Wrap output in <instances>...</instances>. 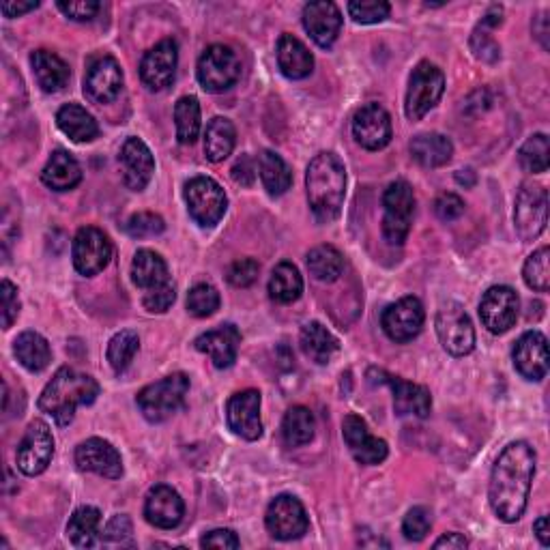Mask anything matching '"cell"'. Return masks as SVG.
<instances>
[{
    "instance_id": "1",
    "label": "cell",
    "mask_w": 550,
    "mask_h": 550,
    "mask_svg": "<svg viewBox=\"0 0 550 550\" xmlns=\"http://www.w3.org/2000/svg\"><path fill=\"white\" fill-rule=\"evenodd\" d=\"M535 450L525 441L510 443L492 467L488 499L490 508L503 523H516L527 510L535 477Z\"/></svg>"
},
{
    "instance_id": "2",
    "label": "cell",
    "mask_w": 550,
    "mask_h": 550,
    "mask_svg": "<svg viewBox=\"0 0 550 550\" xmlns=\"http://www.w3.org/2000/svg\"><path fill=\"white\" fill-rule=\"evenodd\" d=\"M99 396V385L89 374L74 368H61L52 381L43 387L39 409L50 415L59 426L74 422L78 407H89Z\"/></svg>"
},
{
    "instance_id": "3",
    "label": "cell",
    "mask_w": 550,
    "mask_h": 550,
    "mask_svg": "<svg viewBox=\"0 0 550 550\" xmlns=\"http://www.w3.org/2000/svg\"><path fill=\"white\" fill-rule=\"evenodd\" d=\"M310 209L318 222L336 220L346 196V170L334 153H318L306 172Z\"/></svg>"
},
{
    "instance_id": "4",
    "label": "cell",
    "mask_w": 550,
    "mask_h": 550,
    "mask_svg": "<svg viewBox=\"0 0 550 550\" xmlns=\"http://www.w3.org/2000/svg\"><path fill=\"white\" fill-rule=\"evenodd\" d=\"M187 392H190V379H187L183 372H177L144 387L136 402L142 415L147 417L151 424H159L166 422L168 417H172L183 407Z\"/></svg>"
},
{
    "instance_id": "5",
    "label": "cell",
    "mask_w": 550,
    "mask_h": 550,
    "mask_svg": "<svg viewBox=\"0 0 550 550\" xmlns=\"http://www.w3.org/2000/svg\"><path fill=\"white\" fill-rule=\"evenodd\" d=\"M196 74L207 93H224L237 84L241 76V61L233 48L215 43L202 52Z\"/></svg>"
},
{
    "instance_id": "6",
    "label": "cell",
    "mask_w": 550,
    "mask_h": 550,
    "mask_svg": "<svg viewBox=\"0 0 550 550\" xmlns=\"http://www.w3.org/2000/svg\"><path fill=\"white\" fill-rule=\"evenodd\" d=\"M383 237L389 245L407 241L415 213V194L407 181H396L387 187L383 196Z\"/></svg>"
},
{
    "instance_id": "7",
    "label": "cell",
    "mask_w": 550,
    "mask_h": 550,
    "mask_svg": "<svg viewBox=\"0 0 550 550\" xmlns=\"http://www.w3.org/2000/svg\"><path fill=\"white\" fill-rule=\"evenodd\" d=\"M445 91V76L443 71L428 61H422L409 78V91H407V117L411 121H422L426 114L439 104Z\"/></svg>"
},
{
    "instance_id": "8",
    "label": "cell",
    "mask_w": 550,
    "mask_h": 550,
    "mask_svg": "<svg viewBox=\"0 0 550 550\" xmlns=\"http://www.w3.org/2000/svg\"><path fill=\"white\" fill-rule=\"evenodd\" d=\"M185 202L192 220L202 228H211L220 222L228 207V198L220 183L209 177H194L185 183Z\"/></svg>"
},
{
    "instance_id": "9",
    "label": "cell",
    "mask_w": 550,
    "mask_h": 550,
    "mask_svg": "<svg viewBox=\"0 0 550 550\" xmlns=\"http://www.w3.org/2000/svg\"><path fill=\"white\" fill-rule=\"evenodd\" d=\"M437 336L443 349L454 357H465L475 346V329L465 308L456 301H447L437 312Z\"/></svg>"
},
{
    "instance_id": "10",
    "label": "cell",
    "mask_w": 550,
    "mask_h": 550,
    "mask_svg": "<svg viewBox=\"0 0 550 550\" xmlns=\"http://www.w3.org/2000/svg\"><path fill=\"white\" fill-rule=\"evenodd\" d=\"M516 233L523 241L538 239L548 224V194L542 185L525 183L516 196Z\"/></svg>"
},
{
    "instance_id": "11",
    "label": "cell",
    "mask_w": 550,
    "mask_h": 550,
    "mask_svg": "<svg viewBox=\"0 0 550 550\" xmlns=\"http://www.w3.org/2000/svg\"><path fill=\"white\" fill-rule=\"evenodd\" d=\"M52 458H54L52 430L46 422L35 419V422L28 424L24 437L18 445L16 465L24 475L35 477L50 467Z\"/></svg>"
},
{
    "instance_id": "12",
    "label": "cell",
    "mask_w": 550,
    "mask_h": 550,
    "mask_svg": "<svg viewBox=\"0 0 550 550\" xmlns=\"http://www.w3.org/2000/svg\"><path fill=\"white\" fill-rule=\"evenodd\" d=\"M265 525L275 540H299L308 531L310 520L301 501L291 495H280L271 501L265 516Z\"/></svg>"
},
{
    "instance_id": "13",
    "label": "cell",
    "mask_w": 550,
    "mask_h": 550,
    "mask_svg": "<svg viewBox=\"0 0 550 550\" xmlns=\"http://www.w3.org/2000/svg\"><path fill=\"white\" fill-rule=\"evenodd\" d=\"M74 267L78 273L93 278L99 271H104L112 258V243L104 230L95 226H84L78 230L74 239Z\"/></svg>"
},
{
    "instance_id": "14",
    "label": "cell",
    "mask_w": 550,
    "mask_h": 550,
    "mask_svg": "<svg viewBox=\"0 0 550 550\" xmlns=\"http://www.w3.org/2000/svg\"><path fill=\"white\" fill-rule=\"evenodd\" d=\"M177 63H179V48L172 39L159 41L153 46L140 63V80L147 86L149 91L157 93L164 91L175 82L177 74Z\"/></svg>"
},
{
    "instance_id": "15",
    "label": "cell",
    "mask_w": 550,
    "mask_h": 550,
    "mask_svg": "<svg viewBox=\"0 0 550 550\" xmlns=\"http://www.w3.org/2000/svg\"><path fill=\"white\" fill-rule=\"evenodd\" d=\"M424 321H426V312L422 301L417 297H402L400 301L392 303V306L383 312L381 325L389 340L404 344L419 336V331L424 327Z\"/></svg>"
},
{
    "instance_id": "16",
    "label": "cell",
    "mask_w": 550,
    "mask_h": 550,
    "mask_svg": "<svg viewBox=\"0 0 550 550\" xmlns=\"http://www.w3.org/2000/svg\"><path fill=\"white\" fill-rule=\"evenodd\" d=\"M520 299L510 286H492L484 293L480 303V316L490 334H505L518 318Z\"/></svg>"
},
{
    "instance_id": "17",
    "label": "cell",
    "mask_w": 550,
    "mask_h": 550,
    "mask_svg": "<svg viewBox=\"0 0 550 550\" xmlns=\"http://www.w3.org/2000/svg\"><path fill=\"white\" fill-rule=\"evenodd\" d=\"M368 376H376L372 383L389 385L394 392V409L398 415H415L419 419H426L432 409V396L424 385H415L400 379V376L387 374L385 370H370Z\"/></svg>"
},
{
    "instance_id": "18",
    "label": "cell",
    "mask_w": 550,
    "mask_h": 550,
    "mask_svg": "<svg viewBox=\"0 0 550 550\" xmlns=\"http://www.w3.org/2000/svg\"><path fill=\"white\" fill-rule=\"evenodd\" d=\"M342 434L353 458L359 462V465H366V467L381 465L389 454L387 443L379 437H374V434L368 430V424L359 415L344 417Z\"/></svg>"
},
{
    "instance_id": "19",
    "label": "cell",
    "mask_w": 550,
    "mask_h": 550,
    "mask_svg": "<svg viewBox=\"0 0 550 550\" xmlns=\"http://www.w3.org/2000/svg\"><path fill=\"white\" fill-rule=\"evenodd\" d=\"M260 394L256 389H245L235 396H230L226 404L228 428L237 437L245 441H256L263 437V422H260Z\"/></svg>"
},
{
    "instance_id": "20",
    "label": "cell",
    "mask_w": 550,
    "mask_h": 550,
    "mask_svg": "<svg viewBox=\"0 0 550 550\" xmlns=\"http://www.w3.org/2000/svg\"><path fill=\"white\" fill-rule=\"evenodd\" d=\"M353 136L368 151H381L392 142V119L383 106L366 104L355 112Z\"/></svg>"
},
{
    "instance_id": "21",
    "label": "cell",
    "mask_w": 550,
    "mask_h": 550,
    "mask_svg": "<svg viewBox=\"0 0 550 550\" xmlns=\"http://www.w3.org/2000/svg\"><path fill=\"white\" fill-rule=\"evenodd\" d=\"M119 166L127 190L142 192L151 183L155 172V159L151 149L140 138H127L119 153Z\"/></svg>"
},
{
    "instance_id": "22",
    "label": "cell",
    "mask_w": 550,
    "mask_h": 550,
    "mask_svg": "<svg viewBox=\"0 0 550 550\" xmlns=\"http://www.w3.org/2000/svg\"><path fill=\"white\" fill-rule=\"evenodd\" d=\"M76 465L80 471L97 473L108 480H119L123 475V460L112 443L93 437L78 445Z\"/></svg>"
},
{
    "instance_id": "23",
    "label": "cell",
    "mask_w": 550,
    "mask_h": 550,
    "mask_svg": "<svg viewBox=\"0 0 550 550\" xmlns=\"http://www.w3.org/2000/svg\"><path fill=\"white\" fill-rule=\"evenodd\" d=\"M123 89V69L112 56H101L86 69L84 93L97 104H110Z\"/></svg>"
},
{
    "instance_id": "24",
    "label": "cell",
    "mask_w": 550,
    "mask_h": 550,
    "mask_svg": "<svg viewBox=\"0 0 550 550\" xmlns=\"http://www.w3.org/2000/svg\"><path fill=\"white\" fill-rule=\"evenodd\" d=\"M514 368L527 381H542L548 372V342L540 331H527L514 346Z\"/></svg>"
},
{
    "instance_id": "25",
    "label": "cell",
    "mask_w": 550,
    "mask_h": 550,
    "mask_svg": "<svg viewBox=\"0 0 550 550\" xmlns=\"http://www.w3.org/2000/svg\"><path fill=\"white\" fill-rule=\"evenodd\" d=\"M144 516L149 525L157 529H175L185 516V503L175 488L159 484L149 490L147 501H144Z\"/></svg>"
},
{
    "instance_id": "26",
    "label": "cell",
    "mask_w": 550,
    "mask_h": 550,
    "mask_svg": "<svg viewBox=\"0 0 550 550\" xmlns=\"http://www.w3.org/2000/svg\"><path fill=\"white\" fill-rule=\"evenodd\" d=\"M303 28L314 39L316 46H334V41L342 31V13L338 5L327 3V0L308 3L303 7Z\"/></svg>"
},
{
    "instance_id": "27",
    "label": "cell",
    "mask_w": 550,
    "mask_h": 550,
    "mask_svg": "<svg viewBox=\"0 0 550 550\" xmlns=\"http://www.w3.org/2000/svg\"><path fill=\"white\" fill-rule=\"evenodd\" d=\"M194 346H196V351L209 355L215 368L224 370V368H230L235 364L239 346H241V334L235 325L226 323L217 329L207 331V334L198 336Z\"/></svg>"
},
{
    "instance_id": "28",
    "label": "cell",
    "mask_w": 550,
    "mask_h": 550,
    "mask_svg": "<svg viewBox=\"0 0 550 550\" xmlns=\"http://www.w3.org/2000/svg\"><path fill=\"white\" fill-rule=\"evenodd\" d=\"M41 181L54 192L74 190L82 181V168L78 164V159L63 149L54 151L48 159L46 168L41 172Z\"/></svg>"
},
{
    "instance_id": "29",
    "label": "cell",
    "mask_w": 550,
    "mask_h": 550,
    "mask_svg": "<svg viewBox=\"0 0 550 550\" xmlns=\"http://www.w3.org/2000/svg\"><path fill=\"white\" fill-rule=\"evenodd\" d=\"M31 67L37 78L41 91L59 93L69 82V65L61 59L59 54L50 50H37L31 54Z\"/></svg>"
},
{
    "instance_id": "30",
    "label": "cell",
    "mask_w": 550,
    "mask_h": 550,
    "mask_svg": "<svg viewBox=\"0 0 550 550\" xmlns=\"http://www.w3.org/2000/svg\"><path fill=\"white\" fill-rule=\"evenodd\" d=\"M278 65L286 78L303 80L312 74L314 56L297 37L282 35L278 41Z\"/></svg>"
},
{
    "instance_id": "31",
    "label": "cell",
    "mask_w": 550,
    "mask_h": 550,
    "mask_svg": "<svg viewBox=\"0 0 550 550\" xmlns=\"http://www.w3.org/2000/svg\"><path fill=\"white\" fill-rule=\"evenodd\" d=\"M132 280L144 293L164 286L170 280L166 260L153 250H138L132 260Z\"/></svg>"
},
{
    "instance_id": "32",
    "label": "cell",
    "mask_w": 550,
    "mask_h": 550,
    "mask_svg": "<svg viewBox=\"0 0 550 550\" xmlns=\"http://www.w3.org/2000/svg\"><path fill=\"white\" fill-rule=\"evenodd\" d=\"M299 342H301V349H303V353H306V357H310L314 364H321V366L329 364V361L334 359V355L340 349L338 338L331 334L327 327H323L316 321L301 327Z\"/></svg>"
},
{
    "instance_id": "33",
    "label": "cell",
    "mask_w": 550,
    "mask_h": 550,
    "mask_svg": "<svg viewBox=\"0 0 550 550\" xmlns=\"http://www.w3.org/2000/svg\"><path fill=\"white\" fill-rule=\"evenodd\" d=\"M411 155L417 164L426 168H439L450 164L454 144L443 134H419L411 142Z\"/></svg>"
},
{
    "instance_id": "34",
    "label": "cell",
    "mask_w": 550,
    "mask_h": 550,
    "mask_svg": "<svg viewBox=\"0 0 550 550\" xmlns=\"http://www.w3.org/2000/svg\"><path fill=\"white\" fill-rule=\"evenodd\" d=\"M56 125L74 142H93L99 136V127L93 114L78 104H67L56 112Z\"/></svg>"
},
{
    "instance_id": "35",
    "label": "cell",
    "mask_w": 550,
    "mask_h": 550,
    "mask_svg": "<svg viewBox=\"0 0 550 550\" xmlns=\"http://www.w3.org/2000/svg\"><path fill=\"white\" fill-rule=\"evenodd\" d=\"M13 353H16L18 361L28 372L46 370L52 359L48 340L37 334V331H24V334H20L18 340L13 342Z\"/></svg>"
},
{
    "instance_id": "36",
    "label": "cell",
    "mask_w": 550,
    "mask_h": 550,
    "mask_svg": "<svg viewBox=\"0 0 550 550\" xmlns=\"http://www.w3.org/2000/svg\"><path fill=\"white\" fill-rule=\"evenodd\" d=\"M101 533V512L93 505H82L74 514H71L67 523V535L74 546L91 548L97 544Z\"/></svg>"
},
{
    "instance_id": "37",
    "label": "cell",
    "mask_w": 550,
    "mask_h": 550,
    "mask_svg": "<svg viewBox=\"0 0 550 550\" xmlns=\"http://www.w3.org/2000/svg\"><path fill=\"white\" fill-rule=\"evenodd\" d=\"M237 144V129L233 121L224 117H215L205 132V155L209 162L217 164L224 162V159L233 153Z\"/></svg>"
},
{
    "instance_id": "38",
    "label": "cell",
    "mask_w": 550,
    "mask_h": 550,
    "mask_svg": "<svg viewBox=\"0 0 550 550\" xmlns=\"http://www.w3.org/2000/svg\"><path fill=\"white\" fill-rule=\"evenodd\" d=\"M258 170H260V179H263L265 190L269 196H282L288 192V187L293 183V172L288 168L284 159L273 153V151H263L258 159Z\"/></svg>"
},
{
    "instance_id": "39",
    "label": "cell",
    "mask_w": 550,
    "mask_h": 550,
    "mask_svg": "<svg viewBox=\"0 0 550 550\" xmlns=\"http://www.w3.org/2000/svg\"><path fill=\"white\" fill-rule=\"evenodd\" d=\"M316 419L308 407L288 409L282 422V437L288 447H301L314 439Z\"/></svg>"
},
{
    "instance_id": "40",
    "label": "cell",
    "mask_w": 550,
    "mask_h": 550,
    "mask_svg": "<svg viewBox=\"0 0 550 550\" xmlns=\"http://www.w3.org/2000/svg\"><path fill=\"white\" fill-rule=\"evenodd\" d=\"M303 293L301 273L293 263H280L269 280V295L278 303H293Z\"/></svg>"
},
{
    "instance_id": "41",
    "label": "cell",
    "mask_w": 550,
    "mask_h": 550,
    "mask_svg": "<svg viewBox=\"0 0 550 550\" xmlns=\"http://www.w3.org/2000/svg\"><path fill=\"white\" fill-rule=\"evenodd\" d=\"M308 269L318 282H336L344 271V258L334 245H318L308 254Z\"/></svg>"
},
{
    "instance_id": "42",
    "label": "cell",
    "mask_w": 550,
    "mask_h": 550,
    "mask_svg": "<svg viewBox=\"0 0 550 550\" xmlns=\"http://www.w3.org/2000/svg\"><path fill=\"white\" fill-rule=\"evenodd\" d=\"M503 9L501 7H490L486 18L482 20V24L475 28V33L471 37V50L475 52V56L480 61L486 63H495L501 56V48L497 46V41L488 35V28H495L503 22Z\"/></svg>"
},
{
    "instance_id": "43",
    "label": "cell",
    "mask_w": 550,
    "mask_h": 550,
    "mask_svg": "<svg viewBox=\"0 0 550 550\" xmlns=\"http://www.w3.org/2000/svg\"><path fill=\"white\" fill-rule=\"evenodd\" d=\"M138 351H140V338L136 331H132V329L119 331V334L108 342V351H106L108 364L112 366L114 372L121 374L129 366H132V361Z\"/></svg>"
},
{
    "instance_id": "44",
    "label": "cell",
    "mask_w": 550,
    "mask_h": 550,
    "mask_svg": "<svg viewBox=\"0 0 550 550\" xmlns=\"http://www.w3.org/2000/svg\"><path fill=\"white\" fill-rule=\"evenodd\" d=\"M177 138L181 144H194L200 134V104L196 97H181L175 106Z\"/></svg>"
},
{
    "instance_id": "45",
    "label": "cell",
    "mask_w": 550,
    "mask_h": 550,
    "mask_svg": "<svg viewBox=\"0 0 550 550\" xmlns=\"http://www.w3.org/2000/svg\"><path fill=\"white\" fill-rule=\"evenodd\" d=\"M548 136L546 134H535L527 138V142L518 151V162L523 170L531 172V175H542L548 170Z\"/></svg>"
},
{
    "instance_id": "46",
    "label": "cell",
    "mask_w": 550,
    "mask_h": 550,
    "mask_svg": "<svg viewBox=\"0 0 550 550\" xmlns=\"http://www.w3.org/2000/svg\"><path fill=\"white\" fill-rule=\"evenodd\" d=\"M523 278L525 284L533 291L538 293H546L550 288V250L548 248H540L538 252H533L523 269Z\"/></svg>"
},
{
    "instance_id": "47",
    "label": "cell",
    "mask_w": 550,
    "mask_h": 550,
    "mask_svg": "<svg viewBox=\"0 0 550 550\" xmlns=\"http://www.w3.org/2000/svg\"><path fill=\"white\" fill-rule=\"evenodd\" d=\"M187 310L196 318L213 316L220 310V293L211 284H196L190 293H187Z\"/></svg>"
},
{
    "instance_id": "48",
    "label": "cell",
    "mask_w": 550,
    "mask_h": 550,
    "mask_svg": "<svg viewBox=\"0 0 550 550\" xmlns=\"http://www.w3.org/2000/svg\"><path fill=\"white\" fill-rule=\"evenodd\" d=\"M125 230H127V235L134 239H149V237L162 235L166 230V222L162 215L142 211V213H136L129 217L125 224Z\"/></svg>"
},
{
    "instance_id": "49",
    "label": "cell",
    "mask_w": 550,
    "mask_h": 550,
    "mask_svg": "<svg viewBox=\"0 0 550 550\" xmlns=\"http://www.w3.org/2000/svg\"><path fill=\"white\" fill-rule=\"evenodd\" d=\"M392 7L383 0H361V3H349V13L357 24H379L383 22Z\"/></svg>"
},
{
    "instance_id": "50",
    "label": "cell",
    "mask_w": 550,
    "mask_h": 550,
    "mask_svg": "<svg viewBox=\"0 0 550 550\" xmlns=\"http://www.w3.org/2000/svg\"><path fill=\"white\" fill-rule=\"evenodd\" d=\"M430 527H432V514L430 510L419 505V508H413L407 516H404L402 533L409 542H422L430 533Z\"/></svg>"
},
{
    "instance_id": "51",
    "label": "cell",
    "mask_w": 550,
    "mask_h": 550,
    "mask_svg": "<svg viewBox=\"0 0 550 550\" xmlns=\"http://www.w3.org/2000/svg\"><path fill=\"white\" fill-rule=\"evenodd\" d=\"M175 299H177V288H175V284L168 282L164 286L153 288V291L144 293L142 306L153 314H164V312H168L172 303H175Z\"/></svg>"
},
{
    "instance_id": "52",
    "label": "cell",
    "mask_w": 550,
    "mask_h": 550,
    "mask_svg": "<svg viewBox=\"0 0 550 550\" xmlns=\"http://www.w3.org/2000/svg\"><path fill=\"white\" fill-rule=\"evenodd\" d=\"M258 271H260V265L256 263L254 258H239V260H235L233 265L228 267L226 278H228L230 284L237 286V288H248L256 282Z\"/></svg>"
},
{
    "instance_id": "53",
    "label": "cell",
    "mask_w": 550,
    "mask_h": 550,
    "mask_svg": "<svg viewBox=\"0 0 550 550\" xmlns=\"http://www.w3.org/2000/svg\"><path fill=\"white\" fill-rule=\"evenodd\" d=\"M132 520L125 514H117L110 523L106 525L104 533H101V540L106 544H117V546H129L132 544Z\"/></svg>"
},
{
    "instance_id": "54",
    "label": "cell",
    "mask_w": 550,
    "mask_h": 550,
    "mask_svg": "<svg viewBox=\"0 0 550 550\" xmlns=\"http://www.w3.org/2000/svg\"><path fill=\"white\" fill-rule=\"evenodd\" d=\"M56 7H59L67 18L76 20V22L93 20L99 13V9H101V5L97 3V0H69V3H65V0H59Z\"/></svg>"
},
{
    "instance_id": "55",
    "label": "cell",
    "mask_w": 550,
    "mask_h": 550,
    "mask_svg": "<svg viewBox=\"0 0 550 550\" xmlns=\"http://www.w3.org/2000/svg\"><path fill=\"white\" fill-rule=\"evenodd\" d=\"M0 297H3V329H11L13 321H16L20 314L18 288L9 280H3V284H0Z\"/></svg>"
},
{
    "instance_id": "56",
    "label": "cell",
    "mask_w": 550,
    "mask_h": 550,
    "mask_svg": "<svg viewBox=\"0 0 550 550\" xmlns=\"http://www.w3.org/2000/svg\"><path fill=\"white\" fill-rule=\"evenodd\" d=\"M434 211H437V215L443 222H452L465 213V200H462L458 194L445 192L434 200Z\"/></svg>"
},
{
    "instance_id": "57",
    "label": "cell",
    "mask_w": 550,
    "mask_h": 550,
    "mask_svg": "<svg viewBox=\"0 0 550 550\" xmlns=\"http://www.w3.org/2000/svg\"><path fill=\"white\" fill-rule=\"evenodd\" d=\"M200 546L233 550V548H239V538L235 535V531H230V529H215V531H209L205 538L200 540Z\"/></svg>"
},
{
    "instance_id": "58",
    "label": "cell",
    "mask_w": 550,
    "mask_h": 550,
    "mask_svg": "<svg viewBox=\"0 0 550 550\" xmlns=\"http://www.w3.org/2000/svg\"><path fill=\"white\" fill-rule=\"evenodd\" d=\"M230 175H233L235 183H239L243 187H250L256 181V162L250 155H241L235 162L233 170H230Z\"/></svg>"
},
{
    "instance_id": "59",
    "label": "cell",
    "mask_w": 550,
    "mask_h": 550,
    "mask_svg": "<svg viewBox=\"0 0 550 550\" xmlns=\"http://www.w3.org/2000/svg\"><path fill=\"white\" fill-rule=\"evenodd\" d=\"M37 7H39L37 0H33V3H3L0 5V11L5 13V18H20L28 11H35Z\"/></svg>"
},
{
    "instance_id": "60",
    "label": "cell",
    "mask_w": 550,
    "mask_h": 550,
    "mask_svg": "<svg viewBox=\"0 0 550 550\" xmlns=\"http://www.w3.org/2000/svg\"><path fill=\"white\" fill-rule=\"evenodd\" d=\"M469 546V540L465 538L462 533H445L443 538H439L437 542H434V548H456V550H462Z\"/></svg>"
},
{
    "instance_id": "61",
    "label": "cell",
    "mask_w": 550,
    "mask_h": 550,
    "mask_svg": "<svg viewBox=\"0 0 550 550\" xmlns=\"http://www.w3.org/2000/svg\"><path fill=\"white\" fill-rule=\"evenodd\" d=\"M533 533L538 535V540L542 542V546L550 544V531H548V516H540L533 523Z\"/></svg>"
}]
</instances>
